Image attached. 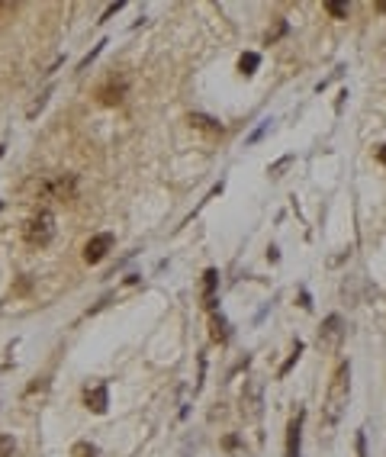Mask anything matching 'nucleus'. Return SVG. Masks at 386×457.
I'll return each instance as SVG.
<instances>
[{
	"mask_svg": "<svg viewBox=\"0 0 386 457\" xmlns=\"http://www.w3.org/2000/svg\"><path fill=\"white\" fill-rule=\"evenodd\" d=\"M212 338H216V342H226L229 338V328H226L222 316H212Z\"/></svg>",
	"mask_w": 386,
	"mask_h": 457,
	"instance_id": "nucleus-11",
	"label": "nucleus"
},
{
	"mask_svg": "<svg viewBox=\"0 0 386 457\" xmlns=\"http://www.w3.org/2000/svg\"><path fill=\"white\" fill-rule=\"evenodd\" d=\"M0 158H4V145H0Z\"/></svg>",
	"mask_w": 386,
	"mask_h": 457,
	"instance_id": "nucleus-23",
	"label": "nucleus"
},
{
	"mask_svg": "<svg viewBox=\"0 0 386 457\" xmlns=\"http://www.w3.org/2000/svg\"><path fill=\"white\" fill-rule=\"evenodd\" d=\"M377 10H386V0H380V4H377Z\"/></svg>",
	"mask_w": 386,
	"mask_h": 457,
	"instance_id": "nucleus-21",
	"label": "nucleus"
},
{
	"mask_svg": "<svg viewBox=\"0 0 386 457\" xmlns=\"http://www.w3.org/2000/svg\"><path fill=\"white\" fill-rule=\"evenodd\" d=\"M300 354H303V345L296 342V348H293V354H290V361H287V364L281 367V377H287V371H290V367L296 364V361H300Z\"/></svg>",
	"mask_w": 386,
	"mask_h": 457,
	"instance_id": "nucleus-15",
	"label": "nucleus"
},
{
	"mask_svg": "<svg viewBox=\"0 0 386 457\" xmlns=\"http://www.w3.org/2000/svg\"><path fill=\"white\" fill-rule=\"evenodd\" d=\"M49 193L55 200H75L77 197V177L75 174H61L58 181L49 184Z\"/></svg>",
	"mask_w": 386,
	"mask_h": 457,
	"instance_id": "nucleus-6",
	"label": "nucleus"
},
{
	"mask_svg": "<svg viewBox=\"0 0 386 457\" xmlns=\"http://www.w3.org/2000/svg\"><path fill=\"white\" fill-rule=\"evenodd\" d=\"M290 165H293V155H287V158H281V161H277V165H274V168H271V177H281V171H287Z\"/></svg>",
	"mask_w": 386,
	"mask_h": 457,
	"instance_id": "nucleus-17",
	"label": "nucleus"
},
{
	"mask_svg": "<svg viewBox=\"0 0 386 457\" xmlns=\"http://www.w3.org/2000/svg\"><path fill=\"white\" fill-rule=\"evenodd\" d=\"M0 457H16V442L10 435H0Z\"/></svg>",
	"mask_w": 386,
	"mask_h": 457,
	"instance_id": "nucleus-13",
	"label": "nucleus"
},
{
	"mask_svg": "<svg viewBox=\"0 0 386 457\" xmlns=\"http://www.w3.org/2000/svg\"><path fill=\"white\" fill-rule=\"evenodd\" d=\"M300 438H303V412H296V419L287 428V457H300Z\"/></svg>",
	"mask_w": 386,
	"mask_h": 457,
	"instance_id": "nucleus-7",
	"label": "nucleus"
},
{
	"mask_svg": "<svg viewBox=\"0 0 386 457\" xmlns=\"http://www.w3.org/2000/svg\"><path fill=\"white\" fill-rule=\"evenodd\" d=\"M206 281H203V287H206V300H210L212 297V290H216V277H219V274H216V271H206Z\"/></svg>",
	"mask_w": 386,
	"mask_h": 457,
	"instance_id": "nucleus-18",
	"label": "nucleus"
},
{
	"mask_svg": "<svg viewBox=\"0 0 386 457\" xmlns=\"http://www.w3.org/2000/svg\"><path fill=\"white\" fill-rule=\"evenodd\" d=\"M4 10H10V4H0V13H4Z\"/></svg>",
	"mask_w": 386,
	"mask_h": 457,
	"instance_id": "nucleus-22",
	"label": "nucleus"
},
{
	"mask_svg": "<svg viewBox=\"0 0 386 457\" xmlns=\"http://www.w3.org/2000/svg\"><path fill=\"white\" fill-rule=\"evenodd\" d=\"M0 210H4V203H0Z\"/></svg>",
	"mask_w": 386,
	"mask_h": 457,
	"instance_id": "nucleus-24",
	"label": "nucleus"
},
{
	"mask_svg": "<svg viewBox=\"0 0 386 457\" xmlns=\"http://www.w3.org/2000/svg\"><path fill=\"white\" fill-rule=\"evenodd\" d=\"M110 248H113V236H110V232H100V236H94L91 242L84 245V261H87V264H100V261L110 255Z\"/></svg>",
	"mask_w": 386,
	"mask_h": 457,
	"instance_id": "nucleus-4",
	"label": "nucleus"
},
{
	"mask_svg": "<svg viewBox=\"0 0 386 457\" xmlns=\"http://www.w3.org/2000/svg\"><path fill=\"white\" fill-rule=\"evenodd\" d=\"M326 10L335 16V20H345L351 7H348V4H341V0H328V4H326Z\"/></svg>",
	"mask_w": 386,
	"mask_h": 457,
	"instance_id": "nucleus-12",
	"label": "nucleus"
},
{
	"mask_svg": "<svg viewBox=\"0 0 386 457\" xmlns=\"http://www.w3.org/2000/svg\"><path fill=\"white\" fill-rule=\"evenodd\" d=\"M97 97H100V103H103V107H120L122 100H126V81H122V77L116 81V75H113L106 84L97 87Z\"/></svg>",
	"mask_w": 386,
	"mask_h": 457,
	"instance_id": "nucleus-5",
	"label": "nucleus"
},
{
	"mask_svg": "<svg viewBox=\"0 0 386 457\" xmlns=\"http://www.w3.org/2000/svg\"><path fill=\"white\" fill-rule=\"evenodd\" d=\"M120 10H122V0H116V4H110V7L103 10V16H100V23H103V20H110V16H113V13H120Z\"/></svg>",
	"mask_w": 386,
	"mask_h": 457,
	"instance_id": "nucleus-19",
	"label": "nucleus"
},
{
	"mask_svg": "<svg viewBox=\"0 0 386 457\" xmlns=\"http://www.w3.org/2000/svg\"><path fill=\"white\" fill-rule=\"evenodd\" d=\"M106 406H110V397H106V383H97L94 390H87V409L103 416Z\"/></svg>",
	"mask_w": 386,
	"mask_h": 457,
	"instance_id": "nucleus-8",
	"label": "nucleus"
},
{
	"mask_svg": "<svg viewBox=\"0 0 386 457\" xmlns=\"http://www.w3.org/2000/svg\"><path fill=\"white\" fill-rule=\"evenodd\" d=\"M190 126L206 129V132H222V122L212 120V116H203V113H190Z\"/></svg>",
	"mask_w": 386,
	"mask_h": 457,
	"instance_id": "nucleus-9",
	"label": "nucleus"
},
{
	"mask_svg": "<svg viewBox=\"0 0 386 457\" xmlns=\"http://www.w3.org/2000/svg\"><path fill=\"white\" fill-rule=\"evenodd\" d=\"M257 65H261V55H257V52H245L242 58H238V68H242V75H255Z\"/></svg>",
	"mask_w": 386,
	"mask_h": 457,
	"instance_id": "nucleus-10",
	"label": "nucleus"
},
{
	"mask_svg": "<svg viewBox=\"0 0 386 457\" xmlns=\"http://www.w3.org/2000/svg\"><path fill=\"white\" fill-rule=\"evenodd\" d=\"M341 338H345V322H341V316H328V319L322 322V328H319V348L326 351V354H335V351L341 348Z\"/></svg>",
	"mask_w": 386,
	"mask_h": 457,
	"instance_id": "nucleus-3",
	"label": "nucleus"
},
{
	"mask_svg": "<svg viewBox=\"0 0 386 457\" xmlns=\"http://www.w3.org/2000/svg\"><path fill=\"white\" fill-rule=\"evenodd\" d=\"M377 158H380V165H386V145H383V148H380V152H377Z\"/></svg>",
	"mask_w": 386,
	"mask_h": 457,
	"instance_id": "nucleus-20",
	"label": "nucleus"
},
{
	"mask_svg": "<svg viewBox=\"0 0 386 457\" xmlns=\"http://www.w3.org/2000/svg\"><path fill=\"white\" fill-rule=\"evenodd\" d=\"M348 397H351V364H338V371L332 373V383H328L326 406H322V425H326V432H332L341 422Z\"/></svg>",
	"mask_w": 386,
	"mask_h": 457,
	"instance_id": "nucleus-1",
	"label": "nucleus"
},
{
	"mask_svg": "<svg viewBox=\"0 0 386 457\" xmlns=\"http://www.w3.org/2000/svg\"><path fill=\"white\" fill-rule=\"evenodd\" d=\"M75 454H77V457H100L94 444H84V442H81V444H75Z\"/></svg>",
	"mask_w": 386,
	"mask_h": 457,
	"instance_id": "nucleus-16",
	"label": "nucleus"
},
{
	"mask_svg": "<svg viewBox=\"0 0 386 457\" xmlns=\"http://www.w3.org/2000/svg\"><path fill=\"white\" fill-rule=\"evenodd\" d=\"M55 238V216L49 210H39L30 222H26V242L36 245V248H46Z\"/></svg>",
	"mask_w": 386,
	"mask_h": 457,
	"instance_id": "nucleus-2",
	"label": "nucleus"
},
{
	"mask_svg": "<svg viewBox=\"0 0 386 457\" xmlns=\"http://www.w3.org/2000/svg\"><path fill=\"white\" fill-rule=\"evenodd\" d=\"M103 46H106V42H100V46H94V49H91V52L84 55V58H81V65H77V71H87V65H91V61H94V58H97V55H100V52H103Z\"/></svg>",
	"mask_w": 386,
	"mask_h": 457,
	"instance_id": "nucleus-14",
	"label": "nucleus"
}]
</instances>
